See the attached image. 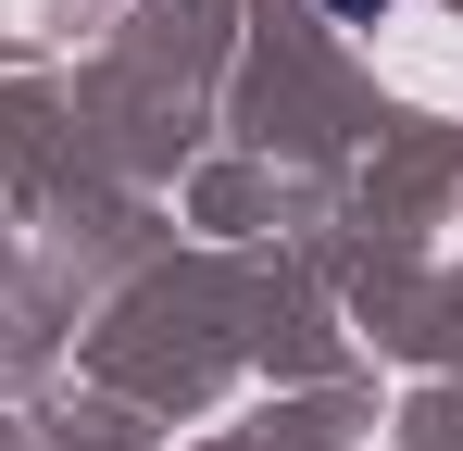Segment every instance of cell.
Wrapping results in <instances>:
<instances>
[{
    "instance_id": "obj_1",
    "label": "cell",
    "mask_w": 463,
    "mask_h": 451,
    "mask_svg": "<svg viewBox=\"0 0 463 451\" xmlns=\"http://www.w3.org/2000/svg\"><path fill=\"white\" fill-rule=\"evenodd\" d=\"M326 13H388V0H326Z\"/></svg>"
}]
</instances>
